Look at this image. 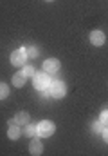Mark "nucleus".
Returning <instances> with one entry per match:
<instances>
[{
    "mask_svg": "<svg viewBox=\"0 0 108 156\" xmlns=\"http://www.w3.org/2000/svg\"><path fill=\"white\" fill-rule=\"evenodd\" d=\"M47 2H52V0H47Z\"/></svg>",
    "mask_w": 108,
    "mask_h": 156,
    "instance_id": "nucleus-18",
    "label": "nucleus"
},
{
    "mask_svg": "<svg viewBox=\"0 0 108 156\" xmlns=\"http://www.w3.org/2000/svg\"><path fill=\"white\" fill-rule=\"evenodd\" d=\"M34 134H38L36 125H29V123H27V127H25V136H34Z\"/></svg>",
    "mask_w": 108,
    "mask_h": 156,
    "instance_id": "nucleus-13",
    "label": "nucleus"
},
{
    "mask_svg": "<svg viewBox=\"0 0 108 156\" xmlns=\"http://www.w3.org/2000/svg\"><path fill=\"white\" fill-rule=\"evenodd\" d=\"M13 123H16V125H27V123H29V115H27L25 111L16 113V116H15V122H13Z\"/></svg>",
    "mask_w": 108,
    "mask_h": 156,
    "instance_id": "nucleus-8",
    "label": "nucleus"
},
{
    "mask_svg": "<svg viewBox=\"0 0 108 156\" xmlns=\"http://www.w3.org/2000/svg\"><path fill=\"white\" fill-rule=\"evenodd\" d=\"M49 94L52 96V98H63L65 94H67V87H65V83L61 82V80H54V82H51V85H49Z\"/></svg>",
    "mask_w": 108,
    "mask_h": 156,
    "instance_id": "nucleus-2",
    "label": "nucleus"
},
{
    "mask_svg": "<svg viewBox=\"0 0 108 156\" xmlns=\"http://www.w3.org/2000/svg\"><path fill=\"white\" fill-rule=\"evenodd\" d=\"M33 82H34V87L38 91H47L49 85H51V78H49L47 73H34Z\"/></svg>",
    "mask_w": 108,
    "mask_h": 156,
    "instance_id": "nucleus-3",
    "label": "nucleus"
},
{
    "mask_svg": "<svg viewBox=\"0 0 108 156\" xmlns=\"http://www.w3.org/2000/svg\"><path fill=\"white\" fill-rule=\"evenodd\" d=\"M105 40H106V37H105V33L103 31H99V29H96V31H92L90 33V44H94V45H103L105 44Z\"/></svg>",
    "mask_w": 108,
    "mask_h": 156,
    "instance_id": "nucleus-7",
    "label": "nucleus"
},
{
    "mask_svg": "<svg viewBox=\"0 0 108 156\" xmlns=\"http://www.w3.org/2000/svg\"><path fill=\"white\" fill-rule=\"evenodd\" d=\"M9 96V85L7 83H0V100Z\"/></svg>",
    "mask_w": 108,
    "mask_h": 156,
    "instance_id": "nucleus-12",
    "label": "nucleus"
},
{
    "mask_svg": "<svg viewBox=\"0 0 108 156\" xmlns=\"http://www.w3.org/2000/svg\"><path fill=\"white\" fill-rule=\"evenodd\" d=\"M27 56H29V58H36V56H38V49H36V47H29V49H27Z\"/></svg>",
    "mask_w": 108,
    "mask_h": 156,
    "instance_id": "nucleus-15",
    "label": "nucleus"
},
{
    "mask_svg": "<svg viewBox=\"0 0 108 156\" xmlns=\"http://www.w3.org/2000/svg\"><path fill=\"white\" fill-rule=\"evenodd\" d=\"M103 138H105V142L108 144V125L105 127V129H103Z\"/></svg>",
    "mask_w": 108,
    "mask_h": 156,
    "instance_id": "nucleus-17",
    "label": "nucleus"
},
{
    "mask_svg": "<svg viewBox=\"0 0 108 156\" xmlns=\"http://www.w3.org/2000/svg\"><path fill=\"white\" fill-rule=\"evenodd\" d=\"M13 85L15 87H24L25 85V76L22 75V73H16V75H13Z\"/></svg>",
    "mask_w": 108,
    "mask_h": 156,
    "instance_id": "nucleus-10",
    "label": "nucleus"
},
{
    "mask_svg": "<svg viewBox=\"0 0 108 156\" xmlns=\"http://www.w3.org/2000/svg\"><path fill=\"white\" fill-rule=\"evenodd\" d=\"M103 127H105V125H103L101 122H97V123H94V131H96V133H103Z\"/></svg>",
    "mask_w": 108,
    "mask_h": 156,
    "instance_id": "nucleus-16",
    "label": "nucleus"
},
{
    "mask_svg": "<svg viewBox=\"0 0 108 156\" xmlns=\"http://www.w3.org/2000/svg\"><path fill=\"white\" fill-rule=\"evenodd\" d=\"M36 131H38V136H40V138H49V136L54 134L56 125H54L51 120H43V122H40V123L36 125Z\"/></svg>",
    "mask_w": 108,
    "mask_h": 156,
    "instance_id": "nucleus-1",
    "label": "nucleus"
},
{
    "mask_svg": "<svg viewBox=\"0 0 108 156\" xmlns=\"http://www.w3.org/2000/svg\"><path fill=\"white\" fill-rule=\"evenodd\" d=\"M20 73H22L24 76L27 78V76H34L36 71H34V67H33V66H24V69H22Z\"/></svg>",
    "mask_w": 108,
    "mask_h": 156,
    "instance_id": "nucleus-11",
    "label": "nucleus"
},
{
    "mask_svg": "<svg viewBox=\"0 0 108 156\" xmlns=\"http://www.w3.org/2000/svg\"><path fill=\"white\" fill-rule=\"evenodd\" d=\"M29 153L33 156H40L43 153V144L40 142V138H33L31 144H29Z\"/></svg>",
    "mask_w": 108,
    "mask_h": 156,
    "instance_id": "nucleus-6",
    "label": "nucleus"
},
{
    "mask_svg": "<svg viewBox=\"0 0 108 156\" xmlns=\"http://www.w3.org/2000/svg\"><path fill=\"white\" fill-rule=\"evenodd\" d=\"M99 122H101L105 127L108 125V111H103V113H101V118H99Z\"/></svg>",
    "mask_w": 108,
    "mask_h": 156,
    "instance_id": "nucleus-14",
    "label": "nucleus"
},
{
    "mask_svg": "<svg viewBox=\"0 0 108 156\" xmlns=\"http://www.w3.org/2000/svg\"><path fill=\"white\" fill-rule=\"evenodd\" d=\"M20 134H22V131H20V127L16 125V123H9V131H7V136L11 138V140H18L20 138Z\"/></svg>",
    "mask_w": 108,
    "mask_h": 156,
    "instance_id": "nucleus-9",
    "label": "nucleus"
},
{
    "mask_svg": "<svg viewBox=\"0 0 108 156\" xmlns=\"http://www.w3.org/2000/svg\"><path fill=\"white\" fill-rule=\"evenodd\" d=\"M60 67H61V64H60L58 58H49V60L43 62V71L45 73H58Z\"/></svg>",
    "mask_w": 108,
    "mask_h": 156,
    "instance_id": "nucleus-5",
    "label": "nucleus"
},
{
    "mask_svg": "<svg viewBox=\"0 0 108 156\" xmlns=\"http://www.w3.org/2000/svg\"><path fill=\"white\" fill-rule=\"evenodd\" d=\"M27 49H16L11 53V64L15 67H24L25 66V60H27Z\"/></svg>",
    "mask_w": 108,
    "mask_h": 156,
    "instance_id": "nucleus-4",
    "label": "nucleus"
}]
</instances>
